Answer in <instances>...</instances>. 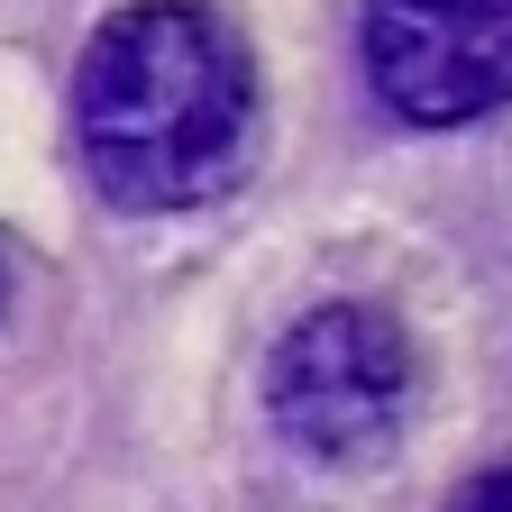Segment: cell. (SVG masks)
I'll use <instances>...</instances> for the list:
<instances>
[{
  "instance_id": "cell-1",
  "label": "cell",
  "mask_w": 512,
  "mask_h": 512,
  "mask_svg": "<svg viewBox=\"0 0 512 512\" xmlns=\"http://www.w3.org/2000/svg\"><path fill=\"white\" fill-rule=\"evenodd\" d=\"M74 147L119 211L220 202L256 147L247 46L192 0H128L74 64Z\"/></svg>"
},
{
  "instance_id": "cell-2",
  "label": "cell",
  "mask_w": 512,
  "mask_h": 512,
  "mask_svg": "<svg viewBox=\"0 0 512 512\" xmlns=\"http://www.w3.org/2000/svg\"><path fill=\"white\" fill-rule=\"evenodd\" d=\"M266 412L320 467L394 458L403 412H412V339L375 302H320L266 357Z\"/></svg>"
},
{
  "instance_id": "cell-3",
  "label": "cell",
  "mask_w": 512,
  "mask_h": 512,
  "mask_svg": "<svg viewBox=\"0 0 512 512\" xmlns=\"http://www.w3.org/2000/svg\"><path fill=\"white\" fill-rule=\"evenodd\" d=\"M366 74L412 128L512 101V0H366Z\"/></svg>"
},
{
  "instance_id": "cell-4",
  "label": "cell",
  "mask_w": 512,
  "mask_h": 512,
  "mask_svg": "<svg viewBox=\"0 0 512 512\" xmlns=\"http://www.w3.org/2000/svg\"><path fill=\"white\" fill-rule=\"evenodd\" d=\"M448 512H512V458L485 467V476H467L458 494H448Z\"/></svg>"
},
{
  "instance_id": "cell-5",
  "label": "cell",
  "mask_w": 512,
  "mask_h": 512,
  "mask_svg": "<svg viewBox=\"0 0 512 512\" xmlns=\"http://www.w3.org/2000/svg\"><path fill=\"white\" fill-rule=\"evenodd\" d=\"M0 302H10V275H0Z\"/></svg>"
}]
</instances>
